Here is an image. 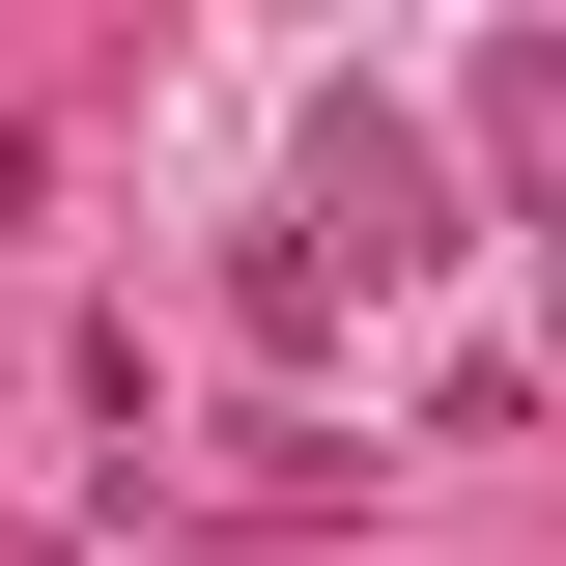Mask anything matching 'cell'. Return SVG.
Returning a JSON list of instances; mask_svg holds the SVG:
<instances>
[{"label":"cell","mask_w":566,"mask_h":566,"mask_svg":"<svg viewBox=\"0 0 566 566\" xmlns=\"http://www.w3.org/2000/svg\"><path fill=\"white\" fill-rule=\"evenodd\" d=\"M283 255H312V283H424V255H453V142L340 85V114H312V227H283Z\"/></svg>","instance_id":"obj_1"},{"label":"cell","mask_w":566,"mask_h":566,"mask_svg":"<svg viewBox=\"0 0 566 566\" xmlns=\"http://www.w3.org/2000/svg\"><path fill=\"white\" fill-rule=\"evenodd\" d=\"M453 142H482V170H510V227L566 255V29H482V57H453Z\"/></svg>","instance_id":"obj_2"},{"label":"cell","mask_w":566,"mask_h":566,"mask_svg":"<svg viewBox=\"0 0 566 566\" xmlns=\"http://www.w3.org/2000/svg\"><path fill=\"white\" fill-rule=\"evenodd\" d=\"M0 227H29V142H0Z\"/></svg>","instance_id":"obj_3"}]
</instances>
